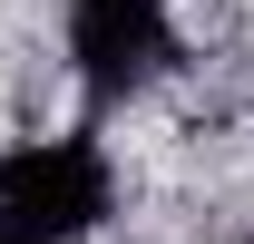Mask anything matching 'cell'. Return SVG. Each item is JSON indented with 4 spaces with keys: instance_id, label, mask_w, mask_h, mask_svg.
<instances>
[{
    "instance_id": "obj_2",
    "label": "cell",
    "mask_w": 254,
    "mask_h": 244,
    "mask_svg": "<svg viewBox=\"0 0 254 244\" xmlns=\"http://www.w3.org/2000/svg\"><path fill=\"white\" fill-rule=\"evenodd\" d=\"M68 59L88 88H147L166 59H176V20L166 0H68Z\"/></svg>"
},
{
    "instance_id": "obj_1",
    "label": "cell",
    "mask_w": 254,
    "mask_h": 244,
    "mask_svg": "<svg viewBox=\"0 0 254 244\" xmlns=\"http://www.w3.org/2000/svg\"><path fill=\"white\" fill-rule=\"evenodd\" d=\"M108 156L88 137H30V147L0 156V215L30 225V235L68 244V235H98L108 225Z\"/></svg>"
},
{
    "instance_id": "obj_3",
    "label": "cell",
    "mask_w": 254,
    "mask_h": 244,
    "mask_svg": "<svg viewBox=\"0 0 254 244\" xmlns=\"http://www.w3.org/2000/svg\"><path fill=\"white\" fill-rule=\"evenodd\" d=\"M0 244H49V235H30V225H10V215H0Z\"/></svg>"
}]
</instances>
